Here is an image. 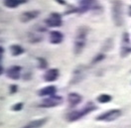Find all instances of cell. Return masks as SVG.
<instances>
[{"label": "cell", "mask_w": 131, "mask_h": 128, "mask_svg": "<svg viewBox=\"0 0 131 128\" xmlns=\"http://www.w3.org/2000/svg\"><path fill=\"white\" fill-rule=\"evenodd\" d=\"M2 72H3V68H2V66L0 65V76L2 74Z\"/></svg>", "instance_id": "obj_24"}, {"label": "cell", "mask_w": 131, "mask_h": 128, "mask_svg": "<svg viewBox=\"0 0 131 128\" xmlns=\"http://www.w3.org/2000/svg\"><path fill=\"white\" fill-rule=\"evenodd\" d=\"M89 33V28L85 26H82L78 29L77 35H75V39H74V52L75 55H79L82 52V50L85 46V42H86V36Z\"/></svg>", "instance_id": "obj_1"}, {"label": "cell", "mask_w": 131, "mask_h": 128, "mask_svg": "<svg viewBox=\"0 0 131 128\" xmlns=\"http://www.w3.org/2000/svg\"><path fill=\"white\" fill-rule=\"evenodd\" d=\"M3 53H4V49L2 48V47H0V60H1V57L3 55Z\"/></svg>", "instance_id": "obj_22"}, {"label": "cell", "mask_w": 131, "mask_h": 128, "mask_svg": "<svg viewBox=\"0 0 131 128\" xmlns=\"http://www.w3.org/2000/svg\"><path fill=\"white\" fill-rule=\"evenodd\" d=\"M40 12L39 11H27V12H24L20 15V21L23 22V23H26V22H29L33 19L37 18L39 16Z\"/></svg>", "instance_id": "obj_7"}, {"label": "cell", "mask_w": 131, "mask_h": 128, "mask_svg": "<svg viewBox=\"0 0 131 128\" xmlns=\"http://www.w3.org/2000/svg\"><path fill=\"white\" fill-rule=\"evenodd\" d=\"M26 2H27V0H4V1H3L4 5H5L6 7L12 8V9L16 8L19 5H21V4H23V3H26Z\"/></svg>", "instance_id": "obj_15"}, {"label": "cell", "mask_w": 131, "mask_h": 128, "mask_svg": "<svg viewBox=\"0 0 131 128\" xmlns=\"http://www.w3.org/2000/svg\"><path fill=\"white\" fill-rule=\"evenodd\" d=\"M45 23L49 27H60L63 24V20H62V16L59 13H51L50 16L45 20Z\"/></svg>", "instance_id": "obj_5"}, {"label": "cell", "mask_w": 131, "mask_h": 128, "mask_svg": "<svg viewBox=\"0 0 131 128\" xmlns=\"http://www.w3.org/2000/svg\"><path fill=\"white\" fill-rule=\"evenodd\" d=\"M57 89H56V87L54 86H49V87H46V88H43L41 90H39V95L41 96H51L54 95L56 93Z\"/></svg>", "instance_id": "obj_13"}, {"label": "cell", "mask_w": 131, "mask_h": 128, "mask_svg": "<svg viewBox=\"0 0 131 128\" xmlns=\"http://www.w3.org/2000/svg\"><path fill=\"white\" fill-rule=\"evenodd\" d=\"M47 118H41V119L33 120L31 122H29L27 125L23 126L22 128H42L47 122Z\"/></svg>", "instance_id": "obj_12"}, {"label": "cell", "mask_w": 131, "mask_h": 128, "mask_svg": "<svg viewBox=\"0 0 131 128\" xmlns=\"http://www.w3.org/2000/svg\"><path fill=\"white\" fill-rule=\"evenodd\" d=\"M38 61H39V68H40V69H45V68H47L48 63L46 62V60L40 58V59H38Z\"/></svg>", "instance_id": "obj_20"}, {"label": "cell", "mask_w": 131, "mask_h": 128, "mask_svg": "<svg viewBox=\"0 0 131 128\" xmlns=\"http://www.w3.org/2000/svg\"><path fill=\"white\" fill-rule=\"evenodd\" d=\"M64 39V35L60 31H52L50 32V42L52 44H60Z\"/></svg>", "instance_id": "obj_11"}, {"label": "cell", "mask_w": 131, "mask_h": 128, "mask_svg": "<svg viewBox=\"0 0 131 128\" xmlns=\"http://www.w3.org/2000/svg\"><path fill=\"white\" fill-rule=\"evenodd\" d=\"M62 102H63L62 96L55 95V94H54V95L48 96L47 98H45L39 106H40V107H44V108H49V107L58 106V105H60Z\"/></svg>", "instance_id": "obj_4"}, {"label": "cell", "mask_w": 131, "mask_h": 128, "mask_svg": "<svg viewBox=\"0 0 131 128\" xmlns=\"http://www.w3.org/2000/svg\"><path fill=\"white\" fill-rule=\"evenodd\" d=\"M94 109H95V106L92 103H89V105L85 106L82 110H78V111H73L71 112V113H69L67 115V119L69 120V121H75V120L80 119L83 115L88 114L89 112L92 111Z\"/></svg>", "instance_id": "obj_3"}, {"label": "cell", "mask_w": 131, "mask_h": 128, "mask_svg": "<svg viewBox=\"0 0 131 128\" xmlns=\"http://www.w3.org/2000/svg\"><path fill=\"white\" fill-rule=\"evenodd\" d=\"M10 52H11V55H12V56L18 57L24 53V49L22 48L20 45L15 44V45L10 46Z\"/></svg>", "instance_id": "obj_16"}, {"label": "cell", "mask_w": 131, "mask_h": 128, "mask_svg": "<svg viewBox=\"0 0 131 128\" xmlns=\"http://www.w3.org/2000/svg\"><path fill=\"white\" fill-rule=\"evenodd\" d=\"M111 100V96L108 95V94H101L97 97V101L100 103H105Z\"/></svg>", "instance_id": "obj_18"}, {"label": "cell", "mask_w": 131, "mask_h": 128, "mask_svg": "<svg viewBox=\"0 0 131 128\" xmlns=\"http://www.w3.org/2000/svg\"><path fill=\"white\" fill-rule=\"evenodd\" d=\"M68 101L69 103L71 104V106H74L77 104H79L82 101V96L80 95L79 93L75 92H72L68 95Z\"/></svg>", "instance_id": "obj_14"}, {"label": "cell", "mask_w": 131, "mask_h": 128, "mask_svg": "<svg viewBox=\"0 0 131 128\" xmlns=\"http://www.w3.org/2000/svg\"><path fill=\"white\" fill-rule=\"evenodd\" d=\"M58 2L61 3V4H66V2L64 1V0H58Z\"/></svg>", "instance_id": "obj_23"}, {"label": "cell", "mask_w": 131, "mask_h": 128, "mask_svg": "<svg viewBox=\"0 0 131 128\" xmlns=\"http://www.w3.org/2000/svg\"><path fill=\"white\" fill-rule=\"evenodd\" d=\"M59 77V70L58 69H50L44 74L45 81H54Z\"/></svg>", "instance_id": "obj_10"}, {"label": "cell", "mask_w": 131, "mask_h": 128, "mask_svg": "<svg viewBox=\"0 0 131 128\" xmlns=\"http://www.w3.org/2000/svg\"><path fill=\"white\" fill-rule=\"evenodd\" d=\"M120 115H121V111L119 109H113V110H109V111L100 114L96 119L101 120V121H112L118 118Z\"/></svg>", "instance_id": "obj_6"}, {"label": "cell", "mask_w": 131, "mask_h": 128, "mask_svg": "<svg viewBox=\"0 0 131 128\" xmlns=\"http://www.w3.org/2000/svg\"><path fill=\"white\" fill-rule=\"evenodd\" d=\"M23 104L22 102H18V103H15L12 107H11V109L13 110V111H20L22 108H23Z\"/></svg>", "instance_id": "obj_19"}, {"label": "cell", "mask_w": 131, "mask_h": 128, "mask_svg": "<svg viewBox=\"0 0 131 128\" xmlns=\"http://www.w3.org/2000/svg\"><path fill=\"white\" fill-rule=\"evenodd\" d=\"M94 1H95V0H82V1H81V8H82L83 11H86V10L94 3Z\"/></svg>", "instance_id": "obj_17"}, {"label": "cell", "mask_w": 131, "mask_h": 128, "mask_svg": "<svg viewBox=\"0 0 131 128\" xmlns=\"http://www.w3.org/2000/svg\"><path fill=\"white\" fill-rule=\"evenodd\" d=\"M21 74V67L13 66L7 70V77L11 80H18Z\"/></svg>", "instance_id": "obj_8"}, {"label": "cell", "mask_w": 131, "mask_h": 128, "mask_svg": "<svg viewBox=\"0 0 131 128\" xmlns=\"http://www.w3.org/2000/svg\"><path fill=\"white\" fill-rule=\"evenodd\" d=\"M128 14H129V16H131V6H129V10H128Z\"/></svg>", "instance_id": "obj_25"}, {"label": "cell", "mask_w": 131, "mask_h": 128, "mask_svg": "<svg viewBox=\"0 0 131 128\" xmlns=\"http://www.w3.org/2000/svg\"><path fill=\"white\" fill-rule=\"evenodd\" d=\"M112 20L116 26H121L123 24L122 4L118 0H114L112 3Z\"/></svg>", "instance_id": "obj_2"}, {"label": "cell", "mask_w": 131, "mask_h": 128, "mask_svg": "<svg viewBox=\"0 0 131 128\" xmlns=\"http://www.w3.org/2000/svg\"><path fill=\"white\" fill-rule=\"evenodd\" d=\"M17 87L16 84H12V86H10V93H14V92H16L17 91Z\"/></svg>", "instance_id": "obj_21"}, {"label": "cell", "mask_w": 131, "mask_h": 128, "mask_svg": "<svg viewBox=\"0 0 131 128\" xmlns=\"http://www.w3.org/2000/svg\"><path fill=\"white\" fill-rule=\"evenodd\" d=\"M84 74H85V68H84V67H79V68L74 72L72 83H75V82L81 81V80L83 79Z\"/></svg>", "instance_id": "obj_9"}]
</instances>
